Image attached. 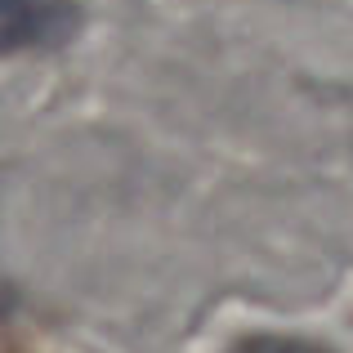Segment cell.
I'll return each mask as SVG.
<instances>
[{
	"mask_svg": "<svg viewBox=\"0 0 353 353\" xmlns=\"http://www.w3.org/2000/svg\"><path fill=\"white\" fill-rule=\"evenodd\" d=\"M72 32H77L72 0H0V36L9 54L27 45H59Z\"/></svg>",
	"mask_w": 353,
	"mask_h": 353,
	"instance_id": "6da1fadb",
	"label": "cell"
}]
</instances>
